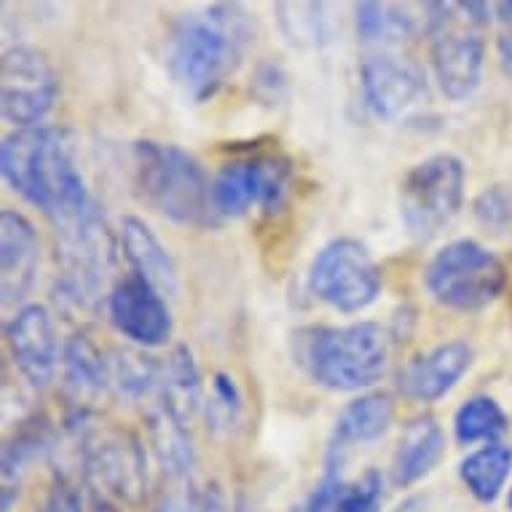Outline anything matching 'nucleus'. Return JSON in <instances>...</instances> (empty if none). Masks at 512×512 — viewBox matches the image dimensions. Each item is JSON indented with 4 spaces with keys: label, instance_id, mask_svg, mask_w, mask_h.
Returning <instances> with one entry per match:
<instances>
[{
    "label": "nucleus",
    "instance_id": "obj_10",
    "mask_svg": "<svg viewBox=\"0 0 512 512\" xmlns=\"http://www.w3.org/2000/svg\"><path fill=\"white\" fill-rule=\"evenodd\" d=\"M290 183H293V164L277 153L228 161L212 177L215 215L223 220L242 218L252 207H263L266 212L279 210L290 191Z\"/></svg>",
    "mask_w": 512,
    "mask_h": 512
},
{
    "label": "nucleus",
    "instance_id": "obj_6",
    "mask_svg": "<svg viewBox=\"0 0 512 512\" xmlns=\"http://www.w3.org/2000/svg\"><path fill=\"white\" fill-rule=\"evenodd\" d=\"M432 301L454 311H480L504 293L507 269L475 239H456L432 255L424 271Z\"/></svg>",
    "mask_w": 512,
    "mask_h": 512
},
{
    "label": "nucleus",
    "instance_id": "obj_8",
    "mask_svg": "<svg viewBox=\"0 0 512 512\" xmlns=\"http://www.w3.org/2000/svg\"><path fill=\"white\" fill-rule=\"evenodd\" d=\"M309 290L330 309L357 314L381 293V271L357 239H333L314 255Z\"/></svg>",
    "mask_w": 512,
    "mask_h": 512
},
{
    "label": "nucleus",
    "instance_id": "obj_7",
    "mask_svg": "<svg viewBox=\"0 0 512 512\" xmlns=\"http://www.w3.org/2000/svg\"><path fill=\"white\" fill-rule=\"evenodd\" d=\"M467 169L454 153H435L419 161L400 183V218L408 234L427 242L459 215Z\"/></svg>",
    "mask_w": 512,
    "mask_h": 512
},
{
    "label": "nucleus",
    "instance_id": "obj_24",
    "mask_svg": "<svg viewBox=\"0 0 512 512\" xmlns=\"http://www.w3.org/2000/svg\"><path fill=\"white\" fill-rule=\"evenodd\" d=\"M357 35L373 51H400L416 35L411 11L395 3H360L357 6Z\"/></svg>",
    "mask_w": 512,
    "mask_h": 512
},
{
    "label": "nucleus",
    "instance_id": "obj_13",
    "mask_svg": "<svg viewBox=\"0 0 512 512\" xmlns=\"http://www.w3.org/2000/svg\"><path fill=\"white\" fill-rule=\"evenodd\" d=\"M113 328L143 349L164 346L172 336V314L167 298L137 274H129L108 295Z\"/></svg>",
    "mask_w": 512,
    "mask_h": 512
},
{
    "label": "nucleus",
    "instance_id": "obj_5",
    "mask_svg": "<svg viewBox=\"0 0 512 512\" xmlns=\"http://www.w3.org/2000/svg\"><path fill=\"white\" fill-rule=\"evenodd\" d=\"M427 35L440 92L462 102L478 92L483 81L486 46L480 27L491 22L488 3H427Z\"/></svg>",
    "mask_w": 512,
    "mask_h": 512
},
{
    "label": "nucleus",
    "instance_id": "obj_19",
    "mask_svg": "<svg viewBox=\"0 0 512 512\" xmlns=\"http://www.w3.org/2000/svg\"><path fill=\"white\" fill-rule=\"evenodd\" d=\"M156 405L183 424H191L196 411L202 408V373L194 352L185 344L175 346L161 360Z\"/></svg>",
    "mask_w": 512,
    "mask_h": 512
},
{
    "label": "nucleus",
    "instance_id": "obj_25",
    "mask_svg": "<svg viewBox=\"0 0 512 512\" xmlns=\"http://www.w3.org/2000/svg\"><path fill=\"white\" fill-rule=\"evenodd\" d=\"M57 445L46 432V427H27L14 435V440L3 448V512L11 510V504L19 496V488L25 483L27 472L33 464L51 454Z\"/></svg>",
    "mask_w": 512,
    "mask_h": 512
},
{
    "label": "nucleus",
    "instance_id": "obj_35",
    "mask_svg": "<svg viewBox=\"0 0 512 512\" xmlns=\"http://www.w3.org/2000/svg\"><path fill=\"white\" fill-rule=\"evenodd\" d=\"M199 512H228L226 496L220 491V486H207V491L202 494V504H199Z\"/></svg>",
    "mask_w": 512,
    "mask_h": 512
},
{
    "label": "nucleus",
    "instance_id": "obj_16",
    "mask_svg": "<svg viewBox=\"0 0 512 512\" xmlns=\"http://www.w3.org/2000/svg\"><path fill=\"white\" fill-rule=\"evenodd\" d=\"M472 346L467 341H445L416 354L400 370V392L416 403H437L472 368Z\"/></svg>",
    "mask_w": 512,
    "mask_h": 512
},
{
    "label": "nucleus",
    "instance_id": "obj_14",
    "mask_svg": "<svg viewBox=\"0 0 512 512\" xmlns=\"http://www.w3.org/2000/svg\"><path fill=\"white\" fill-rule=\"evenodd\" d=\"M6 346L27 384L49 387L59 365V341L51 311L41 303H27L6 325Z\"/></svg>",
    "mask_w": 512,
    "mask_h": 512
},
{
    "label": "nucleus",
    "instance_id": "obj_11",
    "mask_svg": "<svg viewBox=\"0 0 512 512\" xmlns=\"http://www.w3.org/2000/svg\"><path fill=\"white\" fill-rule=\"evenodd\" d=\"M59 84L46 54L33 46H11L0 65V108L3 118L17 129H35L46 121Z\"/></svg>",
    "mask_w": 512,
    "mask_h": 512
},
{
    "label": "nucleus",
    "instance_id": "obj_29",
    "mask_svg": "<svg viewBox=\"0 0 512 512\" xmlns=\"http://www.w3.org/2000/svg\"><path fill=\"white\" fill-rule=\"evenodd\" d=\"M472 215L486 234H512V185H488L486 191H480L478 199L472 202Z\"/></svg>",
    "mask_w": 512,
    "mask_h": 512
},
{
    "label": "nucleus",
    "instance_id": "obj_22",
    "mask_svg": "<svg viewBox=\"0 0 512 512\" xmlns=\"http://www.w3.org/2000/svg\"><path fill=\"white\" fill-rule=\"evenodd\" d=\"M392 419H395V403H392V397L387 392L360 395L338 413L330 443L344 445L346 451L352 445L373 443L378 437L387 435V429L392 427Z\"/></svg>",
    "mask_w": 512,
    "mask_h": 512
},
{
    "label": "nucleus",
    "instance_id": "obj_4",
    "mask_svg": "<svg viewBox=\"0 0 512 512\" xmlns=\"http://www.w3.org/2000/svg\"><path fill=\"white\" fill-rule=\"evenodd\" d=\"M298 362L306 376L333 392H360L378 384L389 368V333L376 322L298 333Z\"/></svg>",
    "mask_w": 512,
    "mask_h": 512
},
{
    "label": "nucleus",
    "instance_id": "obj_30",
    "mask_svg": "<svg viewBox=\"0 0 512 512\" xmlns=\"http://www.w3.org/2000/svg\"><path fill=\"white\" fill-rule=\"evenodd\" d=\"M346 451L344 445L330 443L328 454H325V464H322V475L311 488V494L306 496L303 512H330L336 504L338 494L344 491V464H346Z\"/></svg>",
    "mask_w": 512,
    "mask_h": 512
},
{
    "label": "nucleus",
    "instance_id": "obj_23",
    "mask_svg": "<svg viewBox=\"0 0 512 512\" xmlns=\"http://www.w3.org/2000/svg\"><path fill=\"white\" fill-rule=\"evenodd\" d=\"M512 475V448L504 443L480 445L459 464V478L464 488L478 502L494 504L502 496L504 486Z\"/></svg>",
    "mask_w": 512,
    "mask_h": 512
},
{
    "label": "nucleus",
    "instance_id": "obj_20",
    "mask_svg": "<svg viewBox=\"0 0 512 512\" xmlns=\"http://www.w3.org/2000/svg\"><path fill=\"white\" fill-rule=\"evenodd\" d=\"M443 451L445 435L435 416L427 413V416L413 419L400 435V443L392 456V480L403 488L419 483L435 470Z\"/></svg>",
    "mask_w": 512,
    "mask_h": 512
},
{
    "label": "nucleus",
    "instance_id": "obj_15",
    "mask_svg": "<svg viewBox=\"0 0 512 512\" xmlns=\"http://www.w3.org/2000/svg\"><path fill=\"white\" fill-rule=\"evenodd\" d=\"M41 236L30 220L17 210L0 215V293L3 306L25 301L38 279Z\"/></svg>",
    "mask_w": 512,
    "mask_h": 512
},
{
    "label": "nucleus",
    "instance_id": "obj_33",
    "mask_svg": "<svg viewBox=\"0 0 512 512\" xmlns=\"http://www.w3.org/2000/svg\"><path fill=\"white\" fill-rule=\"evenodd\" d=\"M35 512H84V499H81L78 488L65 475H59L51 483L49 491L43 494Z\"/></svg>",
    "mask_w": 512,
    "mask_h": 512
},
{
    "label": "nucleus",
    "instance_id": "obj_32",
    "mask_svg": "<svg viewBox=\"0 0 512 512\" xmlns=\"http://www.w3.org/2000/svg\"><path fill=\"white\" fill-rule=\"evenodd\" d=\"M199 504H202V496L196 494L194 478H164V486L156 494L151 512H199Z\"/></svg>",
    "mask_w": 512,
    "mask_h": 512
},
{
    "label": "nucleus",
    "instance_id": "obj_38",
    "mask_svg": "<svg viewBox=\"0 0 512 512\" xmlns=\"http://www.w3.org/2000/svg\"><path fill=\"white\" fill-rule=\"evenodd\" d=\"M92 512H121L116 507V504H110V502H102V504H97V507H94Z\"/></svg>",
    "mask_w": 512,
    "mask_h": 512
},
{
    "label": "nucleus",
    "instance_id": "obj_9",
    "mask_svg": "<svg viewBox=\"0 0 512 512\" xmlns=\"http://www.w3.org/2000/svg\"><path fill=\"white\" fill-rule=\"evenodd\" d=\"M81 472L89 486L124 504H143L148 496V456L143 443L124 429H102L84 440Z\"/></svg>",
    "mask_w": 512,
    "mask_h": 512
},
{
    "label": "nucleus",
    "instance_id": "obj_34",
    "mask_svg": "<svg viewBox=\"0 0 512 512\" xmlns=\"http://www.w3.org/2000/svg\"><path fill=\"white\" fill-rule=\"evenodd\" d=\"M293 11L298 14V17H290L293 19V30H290V35H293V41L298 38H309V41H317V38H322L325 35V30H322V25H325V17H319V11H322V6H309V17H303V3L301 6H293Z\"/></svg>",
    "mask_w": 512,
    "mask_h": 512
},
{
    "label": "nucleus",
    "instance_id": "obj_12",
    "mask_svg": "<svg viewBox=\"0 0 512 512\" xmlns=\"http://www.w3.org/2000/svg\"><path fill=\"white\" fill-rule=\"evenodd\" d=\"M360 81L365 105L381 121H403L429 100L424 70L403 51H370Z\"/></svg>",
    "mask_w": 512,
    "mask_h": 512
},
{
    "label": "nucleus",
    "instance_id": "obj_18",
    "mask_svg": "<svg viewBox=\"0 0 512 512\" xmlns=\"http://www.w3.org/2000/svg\"><path fill=\"white\" fill-rule=\"evenodd\" d=\"M121 247H124V258L132 266V274L156 287L164 298L177 293L175 258L145 220L135 215L121 220Z\"/></svg>",
    "mask_w": 512,
    "mask_h": 512
},
{
    "label": "nucleus",
    "instance_id": "obj_2",
    "mask_svg": "<svg viewBox=\"0 0 512 512\" xmlns=\"http://www.w3.org/2000/svg\"><path fill=\"white\" fill-rule=\"evenodd\" d=\"M252 41V22L239 6H207L172 22L167 65L177 84L194 100H207L226 84Z\"/></svg>",
    "mask_w": 512,
    "mask_h": 512
},
{
    "label": "nucleus",
    "instance_id": "obj_17",
    "mask_svg": "<svg viewBox=\"0 0 512 512\" xmlns=\"http://www.w3.org/2000/svg\"><path fill=\"white\" fill-rule=\"evenodd\" d=\"M62 378L73 416L89 419L94 405L110 392V357L86 333H78L65 344Z\"/></svg>",
    "mask_w": 512,
    "mask_h": 512
},
{
    "label": "nucleus",
    "instance_id": "obj_3",
    "mask_svg": "<svg viewBox=\"0 0 512 512\" xmlns=\"http://www.w3.org/2000/svg\"><path fill=\"white\" fill-rule=\"evenodd\" d=\"M137 194L161 218L177 226L210 228L218 223L212 180L194 153L175 143L143 140L132 151Z\"/></svg>",
    "mask_w": 512,
    "mask_h": 512
},
{
    "label": "nucleus",
    "instance_id": "obj_28",
    "mask_svg": "<svg viewBox=\"0 0 512 512\" xmlns=\"http://www.w3.org/2000/svg\"><path fill=\"white\" fill-rule=\"evenodd\" d=\"M244 416V397L231 373H215L210 381V395L204 400V419L210 432L220 437L234 435Z\"/></svg>",
    "mask_w": 512,
    "mask_h": 512
},
{
    "label": "nucleus",
    "instance_id": "obj_37",
    "mask_svg": "<svg viewBox=\"0 0 512 512\" xmlns=\"http://www.w3.org/2000/svg\"><path fill=\"white\" fill-rule=\"evenodd\" d=\"M494 11L499 14L502 22H512V3H496Z\"/></svg>",
    "mask_w": 512,
    "mask_h": 512
},
{
    "label": "nucleus",
    "instance_id": "obj_31",
    "mask_svg": "<svg viewBox=\"0 0 512 512\" xmlns=\"http://www.w3.org/2000/svg\"><path fill=\"white\" fill-rule=\"evenodd\" d=\"M384 504V475L365 470L354 483H346L330 512H381Z\"/></svg>",
    "mask_w": 512,
    "mask_h": 512
},
{
    "label": "nucleus",
    "instance_id": "obj_26",
    "mask_svg": "<svg viewBox=\"0 0 512 512\" xmlns=\"http://www.w3.org/2000/svg\"><path fill=\"white\" fill-rule=\"evenodd\" d=\"M110 392L121 400H145L159 389L161 362L137 349H116L110 352Z\"/></svg>",
    "mask_w": 512,
    "mask_h": 512
},
{
    "label": "nucleus",
    "instance_id": "obj_1",
    "mask_svg": "<svg viewBox=\"0 0 512 512\" xmlns=\"http://www.w3.org/2000/svg\"><path fill=\"white\" fill-rule=\"evenodd\" d=\"M3 180L46 215L57 236H70L102 218L62 132L49 126L17 129L0 148Z\"/></svg>",
    "mask_w": 512,
    "mask_h": 512
},
{
    "label": "nucleus",
    "instance_id": "obj_36",
    "mask_svg": "<svg viewBox=\"0 0 512 512\" xmlns=\"http://www.w3.org/2000/svg\"><path fill=\"white\" fill-rule=\"evenodd\" d=\"M496 54H499V65H502V70L512 78V30L499 38V43H496Z\"/></svg>",
    "mask_w": 512,
    "mask_h": 512
},
{
    "label": "nucleus",
    "instance_id": "obj_39",
    "mask_svg": "<svg viewBox=\"0 0 512 512\" xmlns=\"http://www.w3.org/2000/svg\"><path fill=\"white\" fill-rule=\"evenodd\" d=\"M507 507L512 510V486H510V494H507Z\"/></svg>",
    "mask_w": 512,
    "mask_h": 512
},
{
    "label": "nucleus",
    "instance_id": "obj_27",
    "mask_svg": "<svg viewBox=\"0 0 512 512\" xmlns=\"http://www.w3.org/2000/svg\"><path fill=\"white\" fill-rule=\"evenodd\" d=\"M510 419L494 397L475 395L467 403L459 405L454 416V435L462 445L472 443H499V437L507 432Z\"/></svg>",
    "mask_w": 512,
    "mask_h": 512
},
{
    "label": "nucleus",
    "instance_id": "obj_21",
    "mask_svg": "<svg viewBox=\"0 0 512 512\" xmlns=\"http://www.w3.org/2000/svg\"><path fill=\"white\" fill-rule=\"evenodd\" d=\"M148 437L156 462L164 478L191 480L196 470V448L188 432V424L169 416L164 408L153 403L148 411Z\"/></svg>",
    "mask_w": 512,
    "mask_h": 512
}]
</instances>
